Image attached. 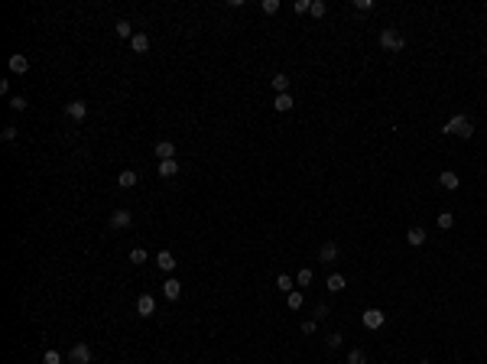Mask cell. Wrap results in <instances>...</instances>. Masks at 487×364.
Returning a JSON list of instances; mask_svg holds the SVG:
<instances>
[{"instance_id": "7402d4cb", "label": "cell", "mask_w": 487, "mask_h": 364, "mask_svg": "<svg viewBox=\"0 0 487 364\" xmlns=\"http://www.w3.org/2000/svg\"><path fill=\"white\" fill-rule=\"evenodd\" d=\"M270 85H273V91H276V94H286V88H289V78L279 72V75H273V78H270Z\"/></svg>"}, {"instance_id": "5bb4252c", "label": "cell", "mask_w": 487, "mask_h": 364, "mask_svg": "<svg viewBox=\"0 0 487 364\" xmlns=\"http://www.w3.org/2000/svg\"><path fill=\"white\" fill-rule=\"evenodd\" d=\"M292 104H296V101H292V94H289V91H286V94H276V101H273V107H276L279 114L292 111Z\"/></svg>"}, {"instance_id": "8d00e7d4", "label": "cell", "mask_w": 487, "mask_h": 364, "mask_svg": "<svg viewBox=\"0 0 487 364\" xmlns=\"http://www.w3.org/2000/svg\"><path fill=\"white\" fill-rule=\"evenodd\" d=\"M4 140H17V127H13V124L4 127Z\"/></svg>"}, {"instance_id": "d4e9b609", "label": "cell", "mask_w": 487, "mask_h": 364, "mask_svg": "<svg viewBox=\"0 0 487 364\" xmlns=\"http://www.w3.org/2000/svg\"><path fill=\"white\" fill-rule=\"evenodd\" d=\"M146 251H143V247H133V251H130V264H136V267H140V264H146Z\"/></svg>"}, {"instance_id": "4fadbf2b", "label": "cell", "mask_w": 487, "mask_h": 364, "mask_svg": "<svg viewBox=\"0 0 487 364\" xmlns=\"http://www.w3.org/2000/svg\"><path fill=\"white\" fill-rule=\"evenodd\" d=\"M438 182H442V189H448V192H455L458 185H461V179H458V173H451V169H445V173L438 176Z\"/></svg>"}, {"instance_id": "7c38bea8", "label": "cell", "mask_w": 487, "mask_h": 364, "mask_svg": "<svg viewBox=\"0 0 487 364\" xmlns=\"http://www.w3.org/2000/svg\"><path fill=\"white\" fill-rule=\"evenodd\" d=\"M7 65H10V72H13V75H23L26 68H30V59L17 52V56H10V62H7Z\"/></svg>"}, {"instance_id": "7a4b0ae2", "label": "cell", "mask_w": 487, "mask_h": 364, "mask_svg": "<svg viewBox=\"0 0 487 364\" xmlns=\"http://www.w3.org/2000/svg\"><path fill=\"white\" fill-rule=\"evenodd\" d=\"M380 46H383V49H390V52H403V49H406V36L387 26V30L380 33Z\"/></svg>"}, {"instance_id": "4dcf8cb0", "label": "cell", "mask_w": 487, "mask_h": 364, "mask_svg": "<svg viewBox=\"0 0 487 364\" xmlns=\"http://www.w3.org/2000/svg\"><path fill=\"white\" fill-rule=\"evenodd\" d=\"M325 10H328V7L321 4V0H312V10H308V13H312V17H325Z\"/></svg>"}, {"instance_id": "52a82bcc", "label": "cell", "mask_w": 487, "mask_h": 364, "mask_svg": "<svg viewBox=\"0 0 487 364\" xmlns=\"http://www.w3.org/2000/svg\"><path fill=\"white\" fill-rule=\"evenodd\" d=\"M153 153L159 156V163H163V160H176V143H173V140H159Z\"/></svg>"}, {"instance_id": "5b68a950", "label": "cell", "mask_w": 487, "mask_h": 364, "mask_svg": "<svg viewBox=\"0 0 487 364\" xmlns=\"http://www.w3.org/2000/svg\"><path fill=\"white\" fill-rule=\"evenodd\" d=\"M136 315H143V319H149V315H156V299L149 296V293H143V296L136 299Z\"/></svg>"}, {"instance_id": "6da1fadb", "label": "cell", "mask_w": 487, "mask_h": 364, "mask_svg": "<svg viewBox=\"0 0 487 364\" xmlns=\"http://www.w3.org/2000/svg\"><path fill=\"white\" fill-rule=\"evenodd\" d=\"M442 134H458L461 140H468V137H474V124L464 117V114H458V117H451V120L442 127Z\"/></svg>"}, {"instance_id": "4316f807", "label": "cell", "mask_w": 487, "mask_h": 364, "mask_svg": "<svg viewBox=\"0 0 487 364\" xmlns=\"http://www.w3.org/2000/svg\"><path fill=\"white\" fill-rule=\"evenodd\" d=\"M296 283L299 286H308V283H312V270H308V267H302V270L296 273Z\"/></svg>"}, {"instance_id": "3957f363", "label": "cell", "mask_w": 487, "mask_h": 364, "mask_svg": "<svg viewBox=\"0 0 487 364\" xmlns=\"http://www.w3.org/2000/svg\"><path fill=\"white\" fill-rule=\"evenodd\" d=\"M94 351L91 345H85V341H78V345H72V351H68V364H91Z\"/></svg>"}, {"instance_id": "cb8c5ba5", "label": "cell", "mask_w": 487, "mask_h": 364, "mask_svg": "<svg viewBox=\"0 0 487 364\" xmlns=\"http://www.w3.org/2000/svg\"><path fill=\"white\" fill-rule=\"evenodd\" d=\"M348 364H367V354L361 351V348H351V351H348Z\"/></svg>"}, {"instance_id": "836d02e7", "label": "cell", "mask_w": 487, "mask_h": 364, "mask_svg": "<svg viewBox=\"0 0 487 364\" xmlns=\"http://www.w3.org/2000/svg\"><path fill=\"white\" fill-rule=\"evenodd\" d=\"M292 10H296V13H308V10H312V0H296Z\"/></svg>"}, {"instance_id": "d590c367", "label": "cell", "mask_w": 487, "mask_h": 364, "mask_svg": "<svg viewBox=\"0 0 487 364\" xmlns=\"http://www.w3.org/2000/svg\"><path fill=\"white\" fill-rule=\"evenodd\" d=\"M325 315H328V306H325V303H318V306H315V312H312V319L318 322V319H325Z\"/></svg>"}, {"instance_id": "603a6c76", "label": "cell", "mask_w": 487, "mask_h": 364, "mask_svg": "<svg viewBox=\"0 0 487 364\" xmlns=\"http://www.w3.org/2000/svg\"><path fill=\"white\" fill-rule=\"evenodd\" d=\"M286 303H289V309H302V303H305V296L299 290H292L289 296H286Z\"/></svg>"}, {"instance_id": "484cf974", "label": "cell", "mask_w": 487, "mask_h": 364, "mask_svg": "<svg viewBox=\"0 0 487 364\" xmlns=\"http://www.w3.org/2000/svg\"><path fill=\"white\" fill-rule=\"evenodd\" d=\"M451 224H455V215H451V211H442V215H438V228H442V231H448Z\"/></svg>"}, {"instance_id": "f546056e", "label": "cell", "mask_w": 487, "mask_h": 364, "mask_svg": "<svg viewBox=\"0 0 487 364\" xmlns=\"http://www.w3.org/2000/svg\"><path fill=\"white\" fill-rule=\"evenodd\" d=\"M341 341H345V338H341V332H332V335L325 338V345H328V348H341Z\"/></svg>"}, {"instance_id": "1f68e13d", "label": "cell", "mask_w": 487, "mask_h": 364, "mask_svg": "<svg viewBox=\"0 0 487 364\" xmlns=\"http://www.w3.org/2000/svg\"><path fill=\"white\" fill-rule=\"evenodd\" d=\"M354 10H361V13L374 10V0H354Z\"/></svg>"}, {"instance_id": "ba28073f", "label": "cell", "mask_w": 487, "mask_h": 364, "mask_svg": "<svg viewBox=\"0 0 487 364\" xmlns=\"http://www.w3.org/2000/svg\"><path fill=\"white\" fill-rule=\"evenodd\" d=\"M65 114L72 120H85L88 117V104H85V101H72V104H65Z\"/></svg>"}, {"instance_id": "74e56055", "label": "cell", "mask_w": 487, "mask_h": 364, "mask_svg": "<svg viewBox=\"0 0 487 364\" xmlns=\"http://www.w3.org/2000/svg\"><path fill=\"white\" fill-rule=\"evenodd\" d=\"M419 364H432V361H419Z\"/></svg>"}, {"instance_id": "277c9868", "label": "cell", "mask_w": 487, "mask_h": 364, "mask_svg": "<svg viewBox=\"0 0 487 364\" xmlns=\"http://www.w3.org/2000/svg\"><path fill=\"white\" fill-rule=\"evenodd\" d=\"M361 322L370 328V332H377V328H383V322H387V315L380 312V309H364V315H361Z\"/></svg>"}, {"instance_id": "e0dca14e", "label": "cell", "mask_w": 487, "mask_h": 364, "mask_svg": "<svg viewBox=\"0 0 487 364\" xmlns=\"http://www.w3.org/2000/svg\"><path fill=\"white\" fill-rule=\"evenodd\" d=\"M325 286H328V290H332V293H341V290H345V286H348V280L341 277V273H328Z\"/></svg>"}, {"instance_id": "44dd1931", "label": "cell", "mask_w": 487, "mask_h": 364, "mask_svg": "<svg viewBox=\"0 0 487 364\" xmlns=\"http://www.w3.org/2000/svg\"><path fill=\"white\" fill-rule=\"evenodd\" d=\"M276 286H279V293H286V296H289L292 286H296V280H292L289 273H279V277H276Z\"/></svg>"}, {"instance_id": "ac0fdd59", "label": "cell", "mask_w": 487, "mask_h": 364, "mask_svg": "<svg viewBox=\"0 0 487 364\" xmlns=\"http://www.w3.org/2000/svg\"><path fill=\"white\" fill-rule=\"evenodd\" d=\"M114 33H117L120 39H133V36H136V33H133V23H130V20H117Z\"/></svg>"}, {"instance_id": "2e32d148", "label": "cell", "mask_w": 487, "mask_h": 364, "mask_svg": "<svg viewBox=\"0 0 487 364\" xmlns=\"http://www.w3.org/2000/svg\"><path fill=\"white\" fill-rule=\"evenodd\" d=\"M176 173H179V160H163L159 163V176H163V179H173Z\"/></svg>"}, {"instance_id": "f1b7e54d", "label": "cell", "mask_w": 487, "mask_h": 364, "mask_svg": "<svg viewBox=\"0 0 487 364\" xmlns=\"http://www.w3.org/2000/svg\"><path fill=\"white\" fill-rule=\"evenodd\" d=\"M10 111H26V98L13 94V98H10Z\"/></svg>"}, {"instance_id": "9a60e30c", "label": "cell", "mask_w": 487, "mask_h": 364, "mask_svg": "<svg viewBox=\"0 0 487 364\" xmlns=\"http://www.w3.org/2000/svg\"><path fill=\"white\" fill-rule=\"evenodd\" d=\"M130 49H133V52H146L149 49V33H136V36L130 39Z\"/></svg>"}, {"instance_id": "8fae6325", "label": "cell", "mask_w": 487, "mask_h": 364, "mask_svg": "<svg viewBox=\"0 0 487 364\" xmlns=\"http://www.w3.org/2000/svg\"><path fill=\"white\" fill-rule=\"evenodd\" d=\"M136 182H140V176H136V169H123V173L117 176V185H120V189H133Z\"/></svg>"}, {"instance_id": "ffe728a7", "label": "cell", "mask_w": 487, "mask_h": 364, "mask_svg": "<svg viewBox=\"0 0 487 364\" xmlns=\"http://www.w3.org/2000/svg\"><path fill=\"white\" fill-rule=\"evenodd\" d=\"M426 228H409V234H406V241L413 244V247H419V244H426Z\"/></svg>"}, {"instance_id": "d6986e66", "label": "cell", "mask_w": 487, "mask_h": 364, "mask_svg": "<svg viewBox=\"0 0 487 364\" xmlns=\"http://www.w3.org/2000/svg\"><path fill=\"white\" fill-rule=\"evenodd\" d=\"M338 257V244H321V251H318V260H325V264H332V260Z\"/></svg>"}, {"instance_id": "83f0119b", "label": "cell", "mask_w": 487, "mask_h": 364, "mask_svg": "<svg viewBox=\"0 0 487 364\" xmlns=\"http://www.w3.org/2000/svg\"><path fill=\"white\" fill-rule=\"evenodd\" d=\"M43 364H62V354L56 351V348H49V351L43 354Z\"/></svg>"}, {"instance_id": "8992f818", "label": "cell", "mask_w": 487, "mask_h": 364, "mask_svg": "<svg viewBox=\"0 0 487 364\" xmlns=\"http://www.w3.org/2000/svg\"><path fill=\"white\" fill-rule=\"evenodd\" d=\"M130 224H133V215H130L127 208H117V211L111 215V228H114V231H120V228H130Z\"/></svg>"}, {"instance_id": "d6a6232c", "label": "cell", "mask_w": 487, "mask_h": 364, "mask_svg": "<svg viewBox=\"0 0 487 364\" xmlns=\"http://www.w3.org/2000/svg\"><path fill=\"white\" fill-rule=\"evenodd\" d=\"M315 328H318V322H315V319H305L302 322V335H315Z\"/></svg>"}, {"instance_id": "e575fe53", "label": "cell", "mask_w": 487, "mask_h": 364, "mask_svg": "<svg viewBox=\"0 0 487 364\" xmlns=\"http://www.w3.org/2000/svg\"><path fill=\"white\" fill-rule=\"evenodd\" d=\"M263 13H279V0H263Z\"/></svg>"}, {"instance_id": "9c48e42d", "label": "cell", "mask_w": 487, "mask_h": 364, "mask_svg": "<svg viewBox=\"0 0 487 364\" xmlns=\"http://www.w3.org/2000/svg\"><path fill=\"white\" fill-rule=\"evenodd\" d=\"M156 264H159V270L173 273L176 270V254L173 251H159V254H156Z\"/></svg>"}, {"instance_id": "30bf717a", "label": "cell", "mask_w": 487, "mask_h": 364, "mask_svg": "<svg viewBox=\"0 0 487 364\" xmlns=\"http://www.w3.org/2000/svg\"><path fill=\"white\" fill-rule=\"evenodd\" d=\"M163 296H166V299H179L182 296V283L176 277H169L166 283H163Z\"/></svg>"}]
</instances>
